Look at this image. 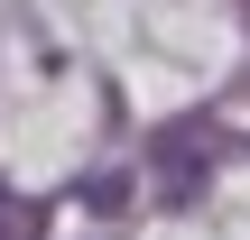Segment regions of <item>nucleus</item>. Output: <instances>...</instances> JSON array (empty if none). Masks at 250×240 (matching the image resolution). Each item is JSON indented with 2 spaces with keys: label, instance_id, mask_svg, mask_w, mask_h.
Returning <instances> with one entry per match:
<instances>
[{
  "label": "nucleus",
  "instance_id": "obj_1",
  "mask_svg": "<svg viewBox=\"0 0 250 240\" xmlns=\"http://www.w3.org/2000/svg\"><path fill=\"white\" fill-rule=\"evenodd\" d=\"M195 166H213V129H204V120H176V129L158 139V185H167V203L195 194Z\"/></svg>",
  "mask_w": 250,
  "mask_h": 240
}]
</instances>
